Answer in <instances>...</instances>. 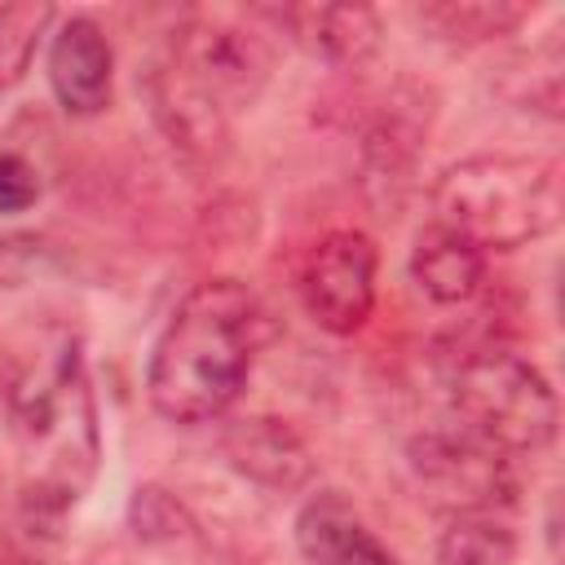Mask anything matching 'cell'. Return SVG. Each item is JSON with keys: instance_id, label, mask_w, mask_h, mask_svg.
<instances>
[{"instance_id": "obj_13", "label": "cell", "mask_w": 565, "mask_h": 565, "mask_svg": "<svg viewBox=\"0 0 565 565\" xmlns=\"http://www.w3.org/2000/svg\"><path fill=\"white\" fill-rule=\"evenodd\" d=\"M296 547L309 565H397L340 490H318L296 512Z\"/></svg>"}, {"instance_id": "obj_5", "label": "cell", "mask_w": 565, "mask_h": 565, "mask_svg": "<svg viewBox=\"0 0 565 565\" xmlns=\"http://www.w3.org/2000/svg\"><path fill=\"white\" fill-rule=\"evenodd\" d=\"M274 26L265 13H194L177 40L168 66L185 75L199 93H207L225 115L252 106L274 75Z\"/></svg>"}, {"instance_id": "obj_14", "label": "cell", "mask_w": 565, "mask_h": 565, "mask_svg": "<svg viewBox=\"0 0 565 565\" xmlns=\"http://www.w3.org/2000/svg\"><path fill=\"white\" fill-rule=\"evenodd\" d=\"M411 278L433 305H468L486 287V252L433 221L415 238Z\"/></svg>"}, {"instance_id": "obj_1", "label": "cell", "mask_w": 565, "mask_h": 565, "mask_svg": "<svg viewBox=\"0 0 565 565\" xmlns=\"http://www.w3.org/2000/svg\"><path fill=\"white\" fill-rule=\"evenodd\" d=\"M4 415L26 468V512L35 521L66 516L88 490L102 459L97 402L79 335L57 331L18 362L4 388Z\"/></svg>"}, {"instance_id": "obj_19", "label": "cell", "mask_w": 565, "mask_h": 565, "mask_svg": "<svg viewBox=\"0 0 565 565\" xmlns=\"http://www.w3.org/2000/svg\"><path fill=\"white\" fill-rule=\"evenodd\" d=\"M128 525L141 543H177L194 530L190 508L163 486H137L128 499Z\"/></svg>"}, {"instance_id": "obj_12", "label": "cell", "mask_w": 565, "mask_h": 565, "mask_svg": "<svg viewBox=\"0 0 565 565\" xmlns=\"http://www.w3.org/2000/svg\"><path fill=\"white\" fill-rule=\"evenodd\" d=\"M150 106L163 128V137L181 150L185 163H216L230 141V115L199 93L185 75H177L168 62L150 75Z\"/></svg>"}, {"instance_id": "obj_20", "label": "cell", "mask_w": 565, "mask_h": 565, "mask_svg": "<svg viewBox=\"0 0 565 565\" xmlns=\"http://www.w3.org/2000/svg\"><path fill=\"white\" fill-rule=\"evenodd\" d=\"M53 265V243L35 230H0V287H26Z\"/></svg>"}, {"instance_id": "obj_9", "label": "cell", "mask_w": 565, "mask_h": 565, "mask_svg": "<svg viewBox=\"0 0 565 565\" xmlns=\"http://www.w3.org/2000/svg\"><path fill=\"white\" fill-rule=\"evenodd\" d=\"M221 450L238 477H247L252 486L274 490V494H296L318 472L305 437L278 415H243V419L225 424Z\"/></svg>"}, {"instance_id": "obj_3", "label": "cell", "mask_w": 565, "mask_h": 565, "mask_svg": "<svg viewBox=\"0 0 565 565\" xmlns=\"http://www.w3.org/2000/svg\"><path fill=\"white\" fill-rule=\"evenodd\" d=\"M561 163L543 154H472L433 185L437 225L481 252H516L561 225Z\"/></svg>"}, {"instance_id": "obj_16", "label": "cell", "mask_w": 565, "mask_h": 565, "mask_svg": "<svg viewBox=\"0 0 565 565\" xmlns=\"http://www.w3.org/2000/svg\"><path fill=\"white\" fill-rule=\"evenodd\" d=\"M561 71H565V57H561V40L552 35L539 49L503 62L494 88L516 110H539L547 119H561Z\"/></svg>"}, {"instance_id": "obj_15", "label": "cell", "mask_w": 565, "mask_h": 565, "mask_svg": "<svg viewBox=\"0 0 565 565\" xmlns=\"http://www.w3.org/2000/svg\"><path fill=\"white\" fill-rule=\"evenodd\" d=\"M525 18H530V9L512 4V0H441V4H424L419 9V22L437 40L459 44V49L494 44V40L512 35Z\"/></svg>"}, {"instance_id": "obj_7", "label": "cell", "mask_w": 565, "mask_h": 565, "mask_svg": "<svg viewBox=\"0 0 565 565\" xmlns=\"http://www.w3.org/2000/svg\"><path fill=\"white\" fill-rule=\"evenodd\" d=\"M375 269H380V252L371 234L362 230L322 234L309 247L296 282L305 313L331 335L362 331L375 309Z\"/></svg>"}, {"instance_id": "obj_8", "label": "cell", "mask_w": 565, "mask_h": 565, "mask_svg": "<svg viewBox=\"0 0 565 565\" xmlns=\"http://www.w3.org/2000/svg\"><path fill=\"white\" fill-rule=\"evenodd\" d=\"M260 13L327 66H362L384 44V22L371 4H274Z\"/></svg>"}, {"instance_id": "obj_21", "label": "cell", "mask_w": 565, "mask_h": 565, "mask_svg": "<svg viewBox=\"0 0 565 565\" xmlns=\"http://www.w3.org/2000/svg\"><path fill=\"white\" fill-rule=\"evenodd\" d=\"M40 190L44 185H40L35 163L26 154H18V150H4L0 154V216H18V212L35 207Z\"/></svg>"}, {"instance_id": "obj_11", "label": "cell", "mask_w": 565, "mask_h": 565, "mask_svg": "<svg viewBox=\"0 0 565 565\" xmlns=\"http://www.w3.org/2000/svg\"><path fill=\"white\" fill-rule=\"evenodd\" d=\"M428 146V119L411 110V102H388L362 137V185L380 216H393L411 190L415 163Z\"/></svg>"}, {"instance_id": "obj_10", "label": "cell", "mask_w": 565, "mask_h": 565, "mask_svg": "<svg viewBox=\"0 0 565 565\" xmlns=\"http://www.w3.org/2000/svg\"><path fill=\"white\" fill-rule=\"evenodd\" d=\"M49 88L71 119H93L115 93V49L93 18H66L49 44Z\"/></svg>"}, {"instance_id": "obj_17", "label": "cell", "mask_w": 565, "mask_h": 565, "mask_svg": "<svg viewBox=\"0 0 565 565\" xmlns=\"http://www.w3.org/2000/svg\"><path fill=\"white\" fill-rule=\"evenodd\" d=\"M57 22V9L49 0H13L0 4V93L18 88L35 62L40 40Z\"/></svg>"}, {"instance_id": "obj_4", "label": "cell", "mask_w": 565, "mask_h": 565, "mask_svg": "<svg viewBox=\"0 0 565 565\" xmlns=\"http://www.w3.org/2000/svg\"><path fill=\"white\" fill-rule=\"evenodd\" d=\"M450 406L459 428L503 455H534L552 446L561 419L547 375L503 344L468 349L450 366Z\"/></svg>"}, {"instance_id": "obj_18", "label": "cell", "mask_w": 565, "mask_h": 565, "mask_svg": "<svg viewBox=\"0 0 565 565\" xmlns=\"http://www.w3.org/2000/svg\"><path fill=\"white\" fill-rule=\"evenodd\" d=\"M512 556L516 534L490 512L450 516V525L437 539V565H512Z\"/></svg>"}, {"instance_id": "obj_6", "label": "cell", "mask_w": 565, "mask_h": 565, "mask_svg": "<svg viewBox=\"0 0 565 565\" xmlns=\"http://www.w3.org/2000/svg\"><path fill=\"white\" fill-rule=\"evenodd\" d=\"M406 468L419 499L446 516L490 512L512 499V463L468 428H428L411 437Z\"/></svg>"}, {"instance_id": "obj_2", "label": "cell", "mask_w": 565, "mask_h": 565, "mask_svg": "<svg viewBox=\"0 0 565 565\" xmlns=\"http://www.w3.org/2000/svg\"><path fill=\"white\" fill-rule=\"evenodd\" d=\"M274 335L269 309L260 296L238 278H207L168 318L163 335L154 340L150 366H146V393L150 406L168 424H207L221 419L252 366L265 340Z\"/></svg>"}]
</instances>
